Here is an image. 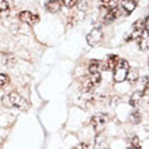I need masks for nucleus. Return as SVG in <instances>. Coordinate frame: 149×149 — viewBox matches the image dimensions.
I'll return each instance as SVG.
<instances>
[{
    "instance_id": "1",
    "label": "nucleus",
    "mask_w": 149,
    "mask_h": 149,
    "mask_svg": "<svg viewBox=\"0 0 149 149\" xmlns=\"http://www.w3.org/2000/svg\"><path fill=\"white\" fill-rule=\"evenodd\" d=\"M4 107H16L19 110H27L29 109V103L26 102V99L19 95L18 92H10L8 95H4L1 98Z\"/></svg>"
},
{
    "instance_id": "2",
    "label": "nucleus",
    "mask_w": 149,
    "mask_h": 149,
    "mask_svg": "<svg viewBox=\"0 0 149 149\" xmlns=\"http://www.w3.org/2000/svg\"><path fill=\"white\" fill-rule=\"evenodd\" d=\"M102 11H103V22L110 23L115 19L118 11V0H102Z\"/></svg>"
},
{
    "instance_id": "3",
    "label": "nucleus",
    "mask_w": 149,
    "mask_h": 149,
    "mask_svg": "<svg viewBox=\"0 0 149 149\" xmlns=\"http://www.w3.org/2000/svg\"><path fill=\"white\" fill-rule=\"evenodd\" d=\"M130 67L129 63L123 58H119L118 64L115 65V68L113 69V76H114V81L115 83H122L127 79V74H129Z\"/></svg>"
},
{
    "instance_id": "4",
    "label": "nucleus",
    "mask_w": 149,
    "mask_h": 149,
    "mask_svg": "<svg viewBox=\"0 0 149 149\" xmlns=\"http://www.w3.org/2000/svg\"><path fill=\"white\" fill-rule=\"evenodd\" d=\"M100 83V73H88L81 80V88L84 92L94 91Z\"/></svg>"
},
{
    "instance_id": "5",
    "label": "nucleus",
    "mask_w": 149,
    "mask_h": 149,
    "mask_svg": "<svg viewBox=\"0 0 149 149\" xmlns=\"http://www.w3.org/2000/svg\"><path fill=\"white\" fill-rule=\"evenodd\" d=\"M145 30V19H140L132 26V30L127 36H125V41H132V39H138Z\"/></svg>"
},
{
    "instance_id": "6",
    "label": "nucleus",
    "mask_w": 149,
    "mask_h": 149,
    "mask_svg": "<svg viewBox=\"0 0 149 149\" xmlns=\"http://www.w3.org/2000/svg\"><path fill=\"white\" fill-rule=\"evenodd\" d=\"M109 121V117H107L106 114H96L94 117L91 118V126H92V129L96 132V133H100L103 129H104V125L107 123Z\"/></svg>"
},
{
    "instance_id": "7",
    "label": "nucleus",
    "mask_w": 149,
    "mask_h": 149,
    "mask_svg": "<svg viewBox=\"0 0 149 149\" xmlns=\"http://www.w3.org/2000/svg\"><path fill=\"white\" fill-rule=\"evenodd\" d=\"M103 38V33L100 29H94L92 31L88 33V36H87V42H88V45H91V46H96L100 41H102Z\"/></svg>"
},
{
    "instance_id": "8",
    "label": "nucleus",
    "mask_w": 149,
    "mask_h": 149,
    "mask_svg": "<svg viewBox=\"0 0 149 149\" xmlns=\"http://www.w3.org/2000/svg\"><path fill=\"white\" fill-rule=\"evenodd\" d=\"M19 19L24 23H29V24H36L38 23L39 20V16L36 15V14H33L30 11H22L19 14Z\"/></svg>"
},
{
    "instance_id": "9",
    "label": "nucleus",
    "mask_w": 149,
    "mask_h": 149,
    "mask_svg": "<svg viewBox=\"0 0 149 149\" xmlns=\"http://www.w3.org/2000/svg\"><path fill=\"white\" fill-rule=\"evenodd\" d=\"M137 4H138V0H122L121 7L126 15H129V14H132L134 11V8L137 7Z\"/></svg>"
},
{
    "instance_id": "10",
    "label": "nucleus",
    "mask_w": 149,
    "mask_h": 149,
    "mask_svg": "<svg viewBox=\"0 0 149 149\" xmlns=\"http://www.w3.org/2000/svg\"><path fill=\"white\" fill-rule=\"evenodd\" d=\"M104 69V64L99 60H92L88 67V73H100Z\"/></svg>"
},
{
    "instance_id": "11",
    "label": "nucleus",
    "mask_w": 149,
    "mask_h": 149,
    "mask_svg": "<svg viewBox=\"0 0 149 149\" xmlns=\"http://www.w3.org/2000/svg\"><path fill=\"white\" fill-rule=\"evenodd\" d=\"M118 61H119V58H118V56H114V54H110L109 57H107V60L104 61V69L106 71H113L114 68H115V65L118 64Z\"/></svg>"
},
{
    "instance_id": "12",
    "label": "nucleus",
    "mask_w": 149,
    "mask_h": 149,
    "mask_svg": "<svg viewBox=\"0 0 149 149\" xmlns=\"http://www.w3.org/2000/svg\"><path fill=\"white\" fill-rule=\"evenodd\" d=\"M46 10L52 14H56L61 10V0H49L46 3Z\"/></svg>"
},
{
    "instance_id": "13",
    "label": "nucleus",
    "mask_w": 149,
    "mask_h": 149,
    "mask_svg": "<svg viewBox=\"0 0 149 149\" xmlns=\"http://www.w3.org/2000/svg\"><path fill=\"white\" fill-rule=\"evenodd\" d=\"M8 12H10V7H8V3L6 0H0V18L3 16H7Z\"/></svg>"
},
{
    "instance_id": "14",
    "label": "nucleus",
    "mask_w": 149,
    "mask_h": 149,
    "mask_svg": "<svg viewBox=\"0 0 149 149\" xmlns=\"http://www.w3.org/2000/svg\"><path fill=\"white\" fill-rule=\"evenodd\" d=\"M142 92L141 91H134L133 92V95H132V98H130V104H132V106H137V103L140 102V99L142 98Z\"/></svg>"
},
{
    "instance_id": "15",
    "label": "nucleus",
    "mask_w": 149,
    "mask_h": 149,
    "mask_svg": "<svg viewBox=\"0 0 149 149\" xmlns=\"http://www.w3.org/2000/svg\"><path fill=\"white\" fill-rule=\"evenodd\" d=\"M8 83H10V77H8L7 74L0 73V88L4 87V86H7Z\"/></svg>"
},
{
    "instance_id": "16",
    "label": "nucleus",
    "mask_w": 149,
    "mask_h": 149,
    "mask_svg": "<svg viewBox=\"0 0 149 149\" xmlns=\"http://www.w3.org/2000/svg\"><path fill=\"white\" fill-rule=\"evenodd\" d=\"M61 1H63V4L68 8H73L74 6L77 4V0H61Z\"/></svg>"
},
{
    "instance_id": "17",
    "label": "nucleus",
    "mask_w": 149,
    "mask_h": 149,
    "mask_svg": "<svg viewBox=\"0 0 149 149\" xmlns=\"http://www.w3.org/2000/svg\"><path fill=\"white\" fill-rule=\"evenodd\" d=\"M127 149H140V145H138V138L137 137H133L132 141H130V145Z\"/></svg>"
},
{
    "instance_id": "18",
    "label": "nucleus",
    "mask_w": 149,
    "mask_h": 149,
    "mask_svg": "<svg viewBox=\"0 0 149 149\" xmlns=\"http://www.w3.org/2000/svg\"><path fill=\"white\" fill-rule=\"evenodd\" d=\"M136 77H138L137 71H136V69H130V71H129V74H127V79H129L130 81H133V83H134Z\"/></svg>"
},
{
    "instance_id": "19",
    "label": "nucleus",
    "mask_w": 149,
    "mask_h": 149,
    "mask_svg": "<svg viewBox=\"0 0 149 149\" xmlns=\"http://www.w3.org/2000/svg\"><path fill=\"white\" fill-rule=\"evenodd\" d=\"M141 121V115H140V113H133L132 114V122L133 123H138V122Z\"/></svg>"
},
{
    "instance_id": "20",
    "label": "nucleus",
    "mask_w": 149,
    "mask_h": 149,
    "mask_svg": "<svg viewBox=\"0 0 149 149\" xmlns=\"http://www.w3.org/2000/svg\"><path fill=\"white\" fill-rule=\"evenodd\" d=\"M73 149H90V148H88V145H86V144H79V145L74 146Z\"/></svg>"
}]
</instances>
